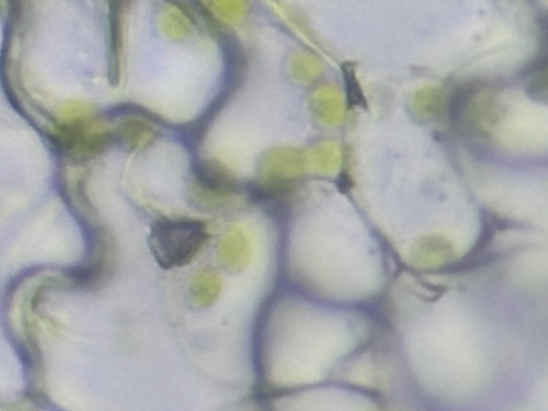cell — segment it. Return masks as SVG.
I'll return each mask as SVG.
<instances>
[{
  "label": "cell",
  "instance_id": "cell-3",
  "mask_svg": "<svg viewBox=\"0 0 548 411\" xmlns=\"http://www.w3.org/2000/svg\"><path fill=\"white\" fill-rule=\"evenodd\" d=\"M192 297L201 306H208L220 293V281L216 273L204 271L192 282Z\"/></svg>",
  "mask_w": 548,
  "mask_h": 411
},
{
  "label": "cell",
  "instance_id": "cell-1",
  "mask_svg": "<svg viewBox=\"0 0 548 411\" xmlns=\"http://www.w3.org/2000/svg\"><path fill=\"white\" fill-rule=\"evenodd\" d=\"M210 235L199 220L161 219L151 227L149 248L166 270L185 267L201 252Z\"/></svg>",
  "mask_w": 548,
  "mask_h": 411
},
{
  "label": "cell",
  "instance_id": "cell-2",
  "mask_svg": "<svg viewBox=\"0 0 548 411\" xmlns=\"http://www.w3.org/2000/svg\"><path fill=\"white\" fill-rule=\"evenodd\" d=\"M193 173L196 184L210 199L222 200L236 190L234 180L219 165L201 163L195 166Z\"/></svg>",
  "mask_w": 548,
  "mask_h": 411
}]
</instances>
